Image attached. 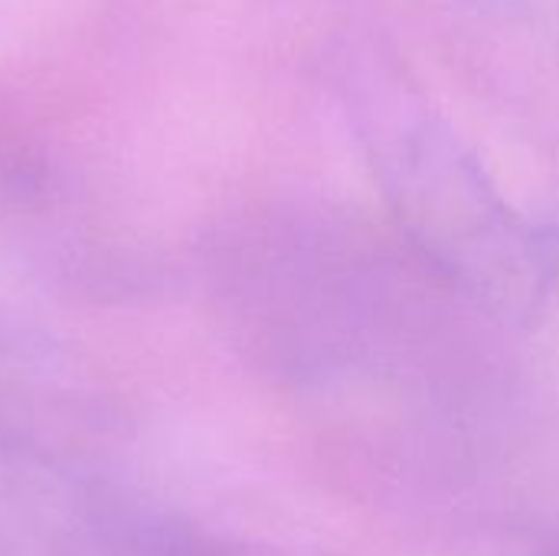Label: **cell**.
Listing matches in <instances>:
<instances>
[]
</instances>
